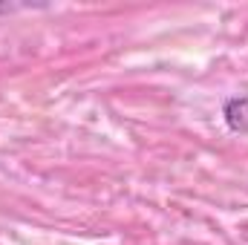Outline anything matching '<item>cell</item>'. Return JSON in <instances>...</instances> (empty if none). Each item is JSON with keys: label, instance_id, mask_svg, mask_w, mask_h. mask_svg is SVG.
<instances>
[{"label": "cell", "instance_id": "cell-1", "mask_svg": "<svg viewBox=\"0 0 248 245\" xmlns=\"http://www.w3.org/2000/svg\"><path fill=\"white\" fill-rule=\"evenodd\" d=\"M222 116H225V124H228L234 133H246L248 136V95L225 101Z\"/></svg>", "mask_w": 248, "mask_h": 245}]
</instances>
